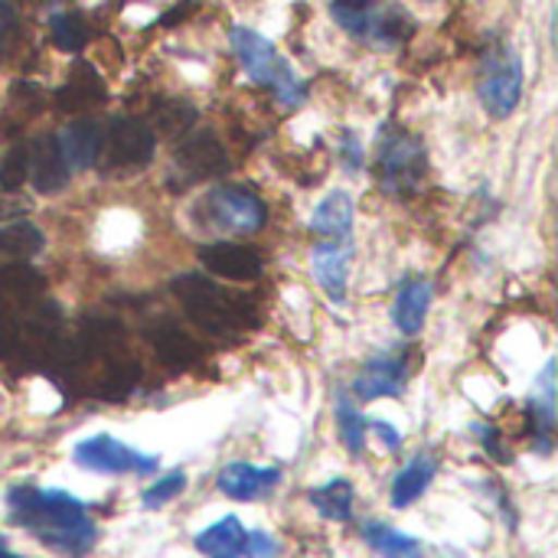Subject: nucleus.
<instances>
[{
  "label": "nucleus",
  "mask_w": 558,
  "mask_h": 558,
  "mask_svg": "<svg viewBox=\"0 0 558 558\" xmlns=\"http://www.w3.org/2000/svg\"><path fill=\"white\" fill-rule=\"evenodd\" d=\"M10 523L36 536L46 549L69 558L92 553L98 530L88 517V507L65 490H39L33 484H20L7 494Z\"/></svg>",
  "instance_id": "f257e3e1"
},
{
  "label": "nucleus",
  "mask_w": 558,
  "mask_h": 558,
  "mask_svg": "<svg viewBox=\"0 0 558 558\" xmlns=\"http://www.w3.org/2000/svg\"><path fill=\"white\" fill-rule=\"evenodd\" d=\"M173 294L183 304V311L193 317V324H199L203 330H209L216 337H232L235 330L245 327L248 304L242 298L222 291L216 281H209L203 275H180L173 281Z\"/></svg>",
  "instance_id": "f03ea898"
},
{
  "label": "nucleus",
  "mask_w": 558,
  "mask_h": 558,
  "mask_svg": "<svg viewBox=\"0 0 558 558\" xmlns=\"http://www.w3.org/2000/svg\"><path fill=\"white\" fill-rule=\"evenodd\" d=\"M229 39H232V49H235V56H239V62L252 82L271 88L281 105L304 101V85L298 82L294 69L275 52V46L262 33H255L248 26H235Z\"/></svg>",
  "instance_id": "7ed1b4c3"
},
{
  "label": "nucleus",
  "mask_w": 558,
  "mask_h": 558,
  "mask_svg": "<svg viewBox=\"0 0 558 558\" xmlns=\"http://www.w3.org/2000/svg\"><path fill=\"white\" fill-rule=\"evenodd\" d=\"M428 157L418 137L396 131L379 144V180L386 193H415L425 180Z\"/></svg>",
  "instance_id": "20e7f679"
},
{
  "label": "nucleus",
  "mask_w": 558,
  "mask_h": 558,
  "mask_svg": "<svg viewBox=\"0 0 558 558\" xmlns=\"http://www.w3.org/2000/svg\"><path fill=\"white\" fill-rule=\"evenodd\" d=\"M523 95V62L510 46L487 52L481 69V101L494 118H507L517 111Z\"/></svg>",
  "instance_id": "39448f33"
},
{
  "label": "nucleus",
  "mask_w": 558,
  "mask_h": 558,
  "mask_svg": "<svg viewBox=\"0 0 558 558\" xmlns=\"http://www.w3.org/2000/svg\"><path fill=\"white\" fill-rule=\"evenodd\" d=\"M157 137L147 121L121 114L108 124V134L101 137V154L111 170H137L154 160Z\"/></svg>",
  "instance_id": "423d86ee"
},
{
  "label": "nucleus",
  "mask_w": 558,
  "mask_h": 558,
  "mask_svg": "<svg viewBox=\"0 0 558 558\" xmlns=\"http://www.w3.org/2000/svg\"><path fill=\"white\" fill-rule=\"evenodd\" d=\"M203 206H206L213 226L222 229V232L252 235V232H258L268 222L265 203L252 190H245V186H216V190L206 193Z\"/></svg>",
  "instance_id": "0eeeda50"
},
{
  "label": "nucleus",
  "mask_w": 558,
  "mask_h": 558,
  "mask_svg": "<svg viewBox=\"0 0 558 558\" xmlns=\"http://www.w3.org/2000/svg\"><path fill=\"white\" fill-rule=\"evenodd\" d=\"M72 458L78 468L98 471V474H150L160 464L157 458H147L111 435H95V438L78 441Z\"/></svg>",
  "instance_id": "6e6552de"
},
{
  "label": "nucleus",
  "mask_w": 558,
  "mask_h": 558,
  "mask_svg": "<svg viewBox=\"0 0 558 558\" xmlns=\"http://www.w3.org/2000/svg\"><path fill=\"white\" fill-rule=\"evenodd\" d=\"M199 262L209 275L226 281H255L265 268L262 255L242 242H209L199 248Z\"/></svg>",
  "instance_id": "1a4fd4ad"
},
{
  "label": "nucleus",
  "mask_w": 558,
  "mask_h": 558,
  "mask_svg": "<svg viewBox=\"0 0 558 558\" xmlns=\"http://www.w3.org/2000/svg\"><path fill=\"white\" fill-rule=\"evenodd\" d=\"M177 170L183 173V180H209L229 170V157L226 147L219 144V137L213 131H199L190 134L180 150H177Z\"/></svg>",
  "instance_id": "9d476101"
},
{
  "label": "nucleus",
  "mask_w": 558,
  "mask_h": 558,
  "mask_svg": "<svg viewBox=\"0 0 558 558\" xmlns=\"http://www.w3.org/2000/svg\"><path fill=\"white\" fill-rule=\"evenodd\" d=\"M281 484V471L278 468H255L245 461H232L219 471L216 487L232 497V500H262L265 494H271Z\"/></svg>",
  "instance_id": "9b49d317"
},
{
  "label": "nucleus",
  "mask_w": 558,
  "mask_h": 558,
  "mask_svg": "<svg viewBox=\"0 0 558 558\" xmlns=\"http://www.w3.org/2000/svg\"><path fill=\"white\" fill-rule=\"evenodd\" d=\"M29 183L36 186V193L52 196L59 190H65L69 183V163L59 150L56 134H43L29 144Z\"/></svg>",
  "instance_id": "f8f14e48"
},
{
  "label": "nucleus",
  "mask_w": 558,
  "mask_h": 558,
  "mask_svg": "<svg viewBox=\"0 0 558 558\" xmlns=\"http://www.w3.org/2000/svg\"><path fill=\"white\" fill-rule=\"evenodd\" d=\"M350 258H353V248H350L347 242H320V245L311 252L314 278H317V284L324 288V294H327L333 304H343V301H347V271H350Z\"/></svg>",
  "instance_id": "ddd939ff"
},
{
  "label": "nucleus",
  "mask_w": 558,
  "mask_h": 558,
  "mask_svg": "<svg viewBox=\"0 0 558 558\" xmlns=\"http://www.w3.org/2000/svg\"><path fill=\"white\" fill-rule=\"evenodd\" d=\"M405 389V360L402 356H376L363 366V373L353 383L356 399L373 402V399H392L402 396Z\"/></svg>",
  "instance_id": "4468645a"
},
{
  "label": "nucleus",
  "mask_w": 558,
  "mask_h": 558,
  "mask_svg": "<svg viewBox=\"0 0 558 558\" xmlns=\"http://www.w3.org/2000/svg\"><path fill=\"white\" fill-rule=\"evenodd\" d=\"M101 124L92 121V118H78V121H69L62 128V134H56L59 141V150L69 163V170H88L98 157H101Z\"/></svg>",
  "instance_id": "2eb2a0df"
},
{
  "label": "nucleus",
  "mask_w": 558,
  "mask_h": 558,
  "mask_svg": "<svg viewBox=\"0 0 558 558\" xmlns=\"http://www.w3.org/2000/svg\"><path fill=\"white\" fill-rule=\"evenodd\" d=\"M311 229L330 242H347L350 232H353V196L347 190H330L314 216H311Z\"/></svg>",
  "instance_id": "dca6fc26"
},
{
  "label": "nucleus",
  "mask_w": 558,
  "mask_h": 558,
  "mask_svg": "<svg viewBox=\"0 0 558 558\" xmlns=\"http://www.w3.org/2000/svg\"><path fill=\"white\" fill-rule=\"evenodd\" d=\"M428 307H432V284L425 278H405L396 294L392 320L405 337H415L425 327Z\"/></svg>",
  "instance_id": "f3484780"
},
{
  "label": "nucleus",
  "mask_w": 558,
  "mask_h": 558,
  "mask_svg": "<svg viewBox=\"0 0 558 558\" xmlns=\"http://www.w3.org/2000/svg\"><path fill=\"white\" fill-rule=\"evenodd\" d=\"M105 101V82L98 78V72L85 62L72 65L65 85L59 88V108L65 111H85L92 105Z\"/></svg>",
  "instance_id": "a211bd4d"
},
{
  "label": "nucleus",
  "mask_w": 558,
  "mask_h": 558,
  "mask_svg": "<svg viewBox=\"0 0 558 558\" xmlns=\"http://www.w3.org/2000/svg\"><path fill=\"white\" fill-rule=\"evenodd\" d=\"M245 526L235 517H226L196 536V549L209 558H245Z\"/></svg>",
  "instance_id": "6ab92c4d"
},
{
  "label": "nucleus",
  "mask_w": 558,
  "mask_h": 558,
  "mask_svg": "<svg viewBox=\"0 0 558 558\" xmlns=\"http://www.w3.org/2000/svg\"><path fill=\"white\" fill-rule=\"evenodd\" d=\"M435 471H438V464H435L432 454L412 458V461L399 471V477L392 481V507H396V510L412 507V504L428 490V484L435 481Z\"/></svg>",
  "instance_id": "aec40b11"
},
{
  "label": "nucleus",
  "mask_w": 558,
  "mask_h": 558,
  "mask_svg": "<svg viewBox=\"0 0 558 558\" xmlns=\"http://www.w3.org/2000/svg\"><path fill=\"white\" fill-rule=\"evenodd\" d=\"M363 539L379 553L383 558H422L425 556V546L415 539V536H409V533H399V530H392V526H386V523H376V520H369V523H363Z\"/></svg>",
  "instance_id": "412c9836"
},
{
  "label": "nucleus",
  "mask_w": 558,
  "mask_h": 558,
  "mask_svg": "<svg viewBox=\"0 0 558 558\" xmlns=\"http://www.w3.org/2000/svg\"><path fill=\"white\" fill-rule=\"evenodd\" d=\"M353 484L350 481H330L327 487H317L311 490V504L314 510L324 517V520H333V523H347L353 517Z\"/></svg>",
  "instance_id": "4be33fe9"
},
{
  "label": "nucleus",
  "mask_w": 558,
  "mask_h": 558,
  "mask_svg": "<svg viewBox=\"0 0 558 558\" xmlns=\"http://www.w3.org/2000/svg\"><path fill=\"white\" fill-rule=\"evenodd\" d=\"M46 245V235L33 226V222H7L0 226V255H10V258H33L36 252H43Z\"/></svg>",
  "instance_id": "5701e85b"
},
{
  "label": "nucleus",
  "mask_w": 558,
  "mask_h": 558,
  "mask_svg": "<svg viewBox=\"0 0 558 558\" xmlns=\"http://www.w3.org/2000/svg\"><path fill=\"white\" fill-rule=\"evenodd\" d=\"M154 121L167 137H186L196 124V108L183 98H160L154 105Z\"/></svg>",
  "instance_id": "b1692460"
},
{
  "label": "nucleus",
  "mask_w": 558,
  "mask_h": 558,
  "mask_svg": "<svg viewBox=\"0 0 558 558\" xmlns=\"http://www.w3.org/2000/svg\"><path fill=\"white\" fill-rule=\"evenodd\" d=\"M337 428H340V441L347 445V451L363 454V448H366V422H363V415L356 412V405L347 396L337 399Z\"/></svg>",
  "instance_id": "393cba45"
},
{
  "label": "nucleus",
  "mask_w": 558,
  "mask_h": 558,
  "mask_svg": "<svg viewBox=\"0 0 558 558\" xmlns=\"http://www.w3.org/2000/svg\"><path fill=\"white\" fill-rule=\"evenodd\" d=\"M49 29H52V43L62 52H78L88 43V26L78 13H56Z\"/></svg>",
  "instance_id": "a878e982"
},
{
  "label": "nucleus",
  "mask_w": 558,
  "mask_h": 558,
  "mask_svg": "<svg viewBox=\"0 0 558 558\" xmlns=\"http://www.w3.org/2000/svg\"><path fill=\"white\" fill-rule=\"evenodd\" d=\"M26 180H29V147L26 144H13L0 157V190L3 193H16Z\"/></svg>",
  "instance_id": "bb28decb"
},
{
  "label": "nucleus",
  "mask_w": 558,
  "mask_h": 558,
  "mask_svg": "<svg viewBox=\"0 0 558 558\" xmlns=\"http://www.w3.org/2000/svg\"><path fill=\"white\" fill-rule=\"evenodd\" d=\"M154 343H157V350H160V356L163 360H170V363H193L196 360V343L183 333V330H177V327H163L160 333H154Z\"/></svg>",
  "instance_id": "cd10ccee"
},
{
  "label": "nucleus",
  "mask_w": 558,
  "mask_h": 558,
  "mask_svg": "<svg viewBox=\"0 0 558 558\" xmlns=\"http://www.w3.org/2000/svg\"><path fill=\"white\" fill-rule=\"evenodd\" d=\"M183 490H186V474H183V471H170L167 477H160L157 484H150V487L144 490L141 504H144L147 510H157V507L177 500Z\"/></svg>",
  "instance_id": "c85d7f7f"
},
{
  "label": "nucleus",
  "mask_w": 558,
  "mask_h": 558,
  "mask_svg": "<svg viewBox=\"0 0 558 558\" xmlns=\"http://www.w3.org/2000/svg\"><path fill=\"white\" fill-rule=\"evenodd\" d=\"M245 556L275 558L278 556V543H275L268 533H248V539H245Z\"/></svg>",
  "instance_id": "c756f323"
},
{
  "label": "nucleus",
  "mask_w": 558,
  "mask_h": 558,
  "mask_svg": "<svg viewBox=\"0 0 558 558\" xmlns=\"http://www.w3.org/2000/svg\"><path fill=\"white\" fill-rule=\"evenodd\" d=\"M343 157H347V170H360V163H363V147H360V141L353 137V134H347L343 137Z\"/></svg>",
  "instance_id": "7c9ffc66"
},
{
  "label": "nucleus",
  "mask_w": 558,
  "mask_h": 558,
  "mask_svg": "<svg viewBox=\"0 0 558 558\" xmlns=\"http://www.w3.org/2000/svg\"><path fill=\"white\" fill-rule=\"evenodd\" d=\"M373 432L386 441V448H389V451H396V448L402 445V435H399L396 428H389L386 422H373Z\"/></svg>",
  "instance_id": "2f4dec72"
},
{
  "label": "nucleus",
  "mask_w": 558,
  "mask_h": 558,
  "mask_svg": "<svg viewBox=\"0 0 558 558\" xmlns=\"http://www.w3.org/2000/svg\"><path fill=\"white\" fill-rule=\"evenodd\" d=\"M13 16H16L13 13V3L10 0H0V39L13 29Z\"/></svg>",
  "instance_id": "473e14b6"
},
{
  "label": "nucleus",
  "mask_w": 558,
  "mask_h": 558,
  "mask_svg": "<svg viewBox=\"0 0 558 558\" xmlns=\"http://www.w3.org/2000/svg\"><path fill=\"white\" fill-rule=\"evenodd\" d=\"M0 558H20V556H13V553H10V549H7V543H3V539H0Z\"/></svg>",
  "instance_id": "72a5a7b5"
}]
</instances>
